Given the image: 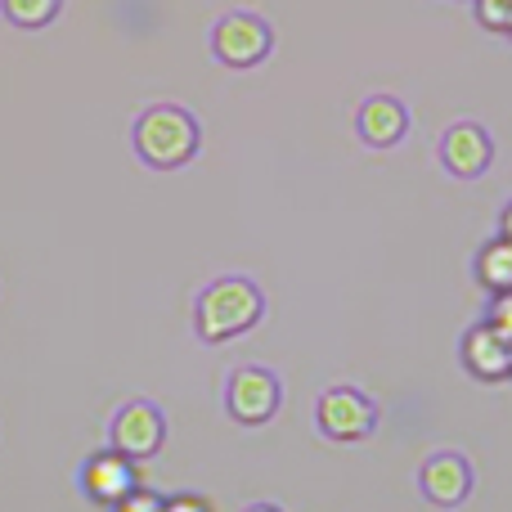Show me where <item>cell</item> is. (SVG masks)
I'll list each match as a JSON object with an SVG mask.
<instances>
[{
	"mask_svg": "<svg viewBox=\"0 0 512 512\" xmlns=\"http://www.w3.org/2000/svg\"><path fill=\"white\" fill-rule=\"evenodd\" d=\"M108 445L126 459L144 463L167 445V414L153 400H126L117 405V414L108 418Z\"/></svg>",
	"mask_w": 512,
	"mask_h": 512,
	"instance_id": "6",
	"label": "cell"
},
{
	"mask_svg": "<svg viewBox=\"0 0 512 512\" xmlns=\"http://www.w3.org/2000/svg\"><path fill=\"white\" fill-rule=\"evenodd\" d=\"M243 512H283V508H279V504H248Z\"/></svg>",
	"mask_w": 512,
	"mask_h": 512,
	"instance_id": "17",
	"label": "cell"
},
{
	"mask_svg": "<svg viewBox=\"0 0 512 512\" xmlns=\"http://www.w3.org/2000/svg\"><path fill=\"white\" fill-rule=\"evenodd\" d=\"M315 427L337 445L369 441L378 432V405L360 387H328L315 400Z\"/></svg>",
	"mask_w": 512,
	"mask_h": 512,
	"instance_id": "5",
	"label": "cell"
},
{
	"mask_svg": "<svg viewBox=\"0 0 512 512\" xmlns=\"http://www.w3.org/2000/svg\"><path fill=\"white\" fill-rule=\"evenodd\" d=\"M459 360L477 382H504L512 373V337L499 333L490 319L486 324H472L468 333H463Z\"/></svg>",
	"mask_w": 512,
	"mask_h": 512,
	"instance_id": "10",
	"label": "cell"
},
{
	"mask_svg": "<svg viewBox=\"0 0 512 512\" xmlns=\"http://www.w3.org/2000/svg\"><path fill=\"white\" fill-rule=\"evenodd\" d=\"M508 36H512V23H508Z\"/></svg>",
	"mask_w": 512,
	"mask_h": 512,
	"instance_id": "19",
	"label": "cell"
},
{
	"mask_svg": "<svg viewBox=\"0 0 512 512\" xmlns=\"http://www.w3.org/2000/svg\"><path fill=\"white\" fill-rule=\"evenodd\" d=\"M283 405V387L265 364H239L225 378V414L239 427H265Z\"/></svg>",
	"mask_w": 512,
	"mask_h": 512,
	"instance_id": "4",
	"label": "cell"
},
{
	"mask_svg": "<svg viewBox=\"0 0 512 512\" xmlns=\"http://www.w3.org/2000/svg\"><path fill=\"white\" fill-rule=\"evenodd\" d=\"M274 50V32L261 14L252 9H230V14L216 18L212 27V54L225 68H261Z\"/></svg>",
	"mask_w": 512,
	"mask_h": 512,
	"instance_id": "3",
	"label": "cell"
},
{
	"mask_svg": "<svg viewBox=\"0 0 512 512\" xmlns=\"http://www.w3.org/2000/svg\"><path fill=\"white\" fill-rule=\"evenodd\" d=\"M477 14L486 27H495V32H508L512 23V0H477Z\"/></svg>",
	"mask_w": 512,
	"mask_h": 512,
	"instance_id": "15",
	"label": "cell"
},
{
	"mask_svg": "<svg viewBox=\"0 0 512 512\" xmlns=\"http://www.w3.org/2000/svg\"><path fill=\"white\" fill-rule=\"evenodd\" d=\"M477 283L486 292H495V297H508L512 292V239L508 234L490 239L486 248L477 252Z\"/></svg>",
	"mask_w": 512,
	"mask_h": 512,
	"instance_id": "12",
	"label": "cell"
},
{
	"mask_svg": "<svg viewBox=\"0 0 512 512\" xmlns=\"http://www.w3.org/2000/svg\"><path fill=\"white\" fill-rule=\"evenodd\" d=\"M63 0H0V18L9 27H23V32H41L59 18Z\"/></svg>",
	"mask_w": 512,
	"mask_h": 512,
	"instance_id": "13",
	"label": "cell"
},
{
	"mask_svg": "<svg viewBox=\"0 0 512 512\" xmlns=\"http://www.w3.org/2000/svg\"><path fill=\"white\" fill-rule=\"evenodd\" d=\"M504 234L512 239V203H508V212H504Z\"/></svg>",
	"mask_w": 512,
	"mask_h": 512,
	"instance_id": "18",
	"label": "cell"
},
{
	"mask_svg": "<svg viewBox=\"0 0 512 512\" xmlns=\"http://www.w3.org/2000/svg\"><path fill=\"white\" fill-rule=\"evenodd\" d=\"M265 297L248 274H225L212 279L194 301V333L203 346H225L234 337H243L248 328L261 324Z\"/></svg>",
	"mask_w": 512,
	"mask_h": 512,
	"instance_id": "1",
	"label": "cell"
},
{
	"mask_svg": "<svg viewBox=\"0 0 512 512\" xmlns=\"http://www.w3.org/2000/svg\"><path fill=\"white\" fill-rule=\"evenodd\" d=\"M108 512H167V499L162 495H153V490H131V495L122 499L117 508H108Z\"/></svg>",
	"mask_w": 512,
	"mask_h": 512,
	"instance_id": "14",
	"label": "cell"
},
{
	"mask_svg": "<svg viewBox=\"0 0 512 512\" xmlns=\"http://www.w3.org/2000/svg\"><path fill=\"white\" fill-rule=\"evenodd\" d=\"M472 486H477L472 463L463 459L459 450H436V454H427L423 468H418V490H423V499L436 508H463Z\"/></svg>",
	"mask_w": 512,
	"mask_h": 512,
	"instance_id": "8",
	"label": "cell"
},
{
	"mask_svg": "<svg viewBox=\"0 0 512 512\" xmlns=\"http://www.w3.org/2000/svg\"><path fill=\"white\" fill-rule=\"evenodd\" d=\"M495 162V140L481 122H454L450 131L441 135V167L450 171L454 180H477L490 171Z\"/></svg>",
	"mask_w": 512,
	"mask_h": 512,
	"instance_id": "9",
	"label": "cell"
},
{
	"mask_svg": "<svg viewBox=\"0 0 512 512\" xmlns=\"http://www.w3.org/2000/svg\"><path fill=\"white\" fill-rule=\"evenodd\" d=\"M167 512H216V508L207 504L203 495H171L167 499Z\"/></svg>",
	"mask_w": 512,
	"mask_h": 512,
	"instance_id": "16",
	"label": "cell"
},
{
	"mask_svg": "<svg viewBox=\"0 0 512 512\" xmlns=\"http://www.w3.org/2000/svg\"><path fill=\"white\" fill-rule=\"evenodd\" d=\"M131 144L140 153L144 167L153 171H180L194 162L203 131H198V117L180 104H149L131 126Z\"/></svg>",
	"mask_w": 512,
	"mask_h": 512,
	"instance_id": "2",
	"label": "cell"
},
{
	"mask_svg": "<svg viewBox=\"0 0 512 512\" xmlns=\"http://www.w3.org/2000/svg\"><path fill=\"white\" fill-rule=\"evenodd\" d=\"M77 486H81V499L95 508H117L131 490H140V463L126 459V454H117L113 445L99 454H90L86 463H81L77 472Z\"/></svg>",
	"mask_w": 512,
	"mask_h": 512,
	"instance_id": "7",
	"label": "cell"
},
{
	"mask_svg": "<svg viewBox=\"0 0 512 512\" xmlns=\"http://www.w3.org/2000/svg\"><path fill=\"white\" fill-rule=\"evenodd\" d=\"M355 131L369 149H396L409 135V108L396 95H369L355 113Z\"/></svg>",
	"mask_w": 512,
	"mask_h": 512,
	"instance_id": "11",
	"label": "cell"
}]
</instances>
